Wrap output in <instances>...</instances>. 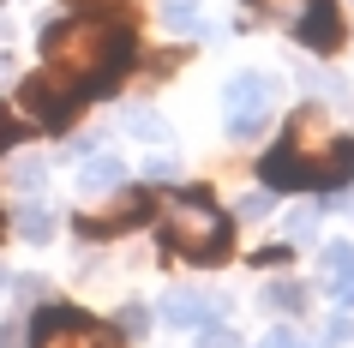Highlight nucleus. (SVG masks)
<instances>
[{
	"instance_id": "obj_1",
	"label": "nucleus",
	"mask_w": 354,
	"mask_h": 348,
	"mask_svg": "<svg viewBox=\"0 0 354 348\" xmlns=\"http://www.w3.org/2000/svg\"><path fill=\"white\" fill-rule=\"evenodd\" d=\"M264 186L270 192H330V186H348L354 181V138L336 132L324 120V109H300L282 132V145L264 150L259 163Z\"/></svg>"
},
{
	"instance_id": "obj_2",
	"label": "nucleus",
	"mask_w": 354,
	"mask_h": 348,
	"mask_svg": "<svg viewBox=\"0 0 354 348\" xmlns=\"http://www.w3.org/2000/svg\"><path fill=\"white\" fill-rule=\"evenodd\" d=\"M132 60H138V42L114 19H66L48 30V73L78 96L120 84Z\"/></svg>"
},
{
	"instance_id": "obj_3",
	"label": "nucleus",
	"mask_w": 354,
	"mask_h": 348,
	"mask_svg": "<svg viewBox=\"0 0 354 348\" xmlns=\"http://www.w3.org/2000/svg\"><path fill=\"white\" fill-rule=\"evenodd\" d=\"M162 240L174 258H187V264H223L234 246V228H228V217L216 210V204L205 199V192H168L162 199Z\"/></svg>"
},
{
	"instance_id": "obj_4",
	"label": "nucleus",
	"mask_w": 354,
	"mask_h": 348,
	"mask_svg": "<svg viewBox=\"0 0 354 348\" xmlns=\"http://www.w3.org/2000/svg\"><path fill=\"white\" fill-rule=\"evenodd\" d=\"M30 348H120V336L78 306H42L30 318Z\"/></svg>"
},
{
	"instance_id": "obj_5",
	"label": "nucleus",
	"mask_w": 354,
	"mask_h": 348,
	"mask_svg": "<svg viewBox=\"0 0 354 348\" xmlns=\"http://www.w3.org/2000/svg\"><path fill=\"white\" fill-rule=\"evenodd\" d=\"M270 96H277V78L270 73H234L223 84V120L234 138H259L264 120H270Z\"/></svg>"
},
{
	"instance_id": "obj_6",
	"label": "nucleus",
	"mask_w": 354,
	"mask_h": 348,
	"mask_svg": "<svg viewBox=\"0 0 354 348\" xmlns=\"http://www.w3.org/2000/svg\"><path fill=\"white\" fill-rule=\"evenodd\" d=\"M78 102H84V96L66 91L55 73H37V78H24V84H19V114H24V120H37L42 132H60L78 114Z\"/></svg>"
},
{
	"instance_id": "obj_7",
	"label": "nucleus",
	"mask_w": 354,
	"mask_h": 348,
	"mask_svg": "<svg viewBox=\"0 0 354 348\" xmlns=\"http://www.w3.org/2000/svg\"><path fill=\"white\" fill-rule=\"evenodd\" d=\"M156 217V199L150 192H127L120 204H109V210H78L73 217V235L78 240H109V235H127V228H138V222Z\"/></svg>"
},
{
	"instance_id": "obj_8",
	"label": "nucleus",
	"mask_w": 354,
	"mask_h": 348,
	"mask_svg": "<svg viewBox=\"0 0 354 348\" xmlns=\"http://www.w3.org/2000/svg\"><path fill=\"white\" fill-rule=\"evenodd\" d=\"M295 37L313 48V55H330V48H342V37H348V24H342V6L336 0H300L295 12Z\"/></svg>"
},
{
	"instance_id": "obj_9",
	"label": "nucleus",
	"mask_w": 354,
	"mask_h": 348,
	"mask_svg": "<svg viewBox=\"0 0 354 348\" xmlns=\"http://www.w3.org/2000/svg\"><path fill=\"white\" fill-rule=\"evenodd\" d=\"M210 312H223V300H205V294H168L162 300L168 324H210Z\"/></svg>"
},
{
	"instance_id": "obj_10",
	"label": "nucleus",
	"mask_w": 354,
	"mask_h": 348,
	"mask_svg": "<svg viewBox=\"0 0 354 348\" xmlns=\"http://www.w3.org/2000/svg\"><path fill=\"white\" fill-rule=\"evenodd\" d=\"M324 271H330V294L342 300V306H354V246L348 240L324 253Z\"/></svg>"
},
{
	"instance_id": "obj_11",
	"label": "nucleus",
	"mask_w": 354,
	"mask_h": 348,
	"mask_svg": "<svg viewBox=\"0 0 354 348\" xmlns=\"http://www.w3.org/2000/svg\"><path fill=\"white\" fill-rule=\"evenodd\" d=\"M78 186L84 192H114V186H127V163L120 156H91L84 174H78Z\"/></svg>"
},
{
	"instance_id": "obj_12",
	"label": "nucleus",
	"mask_w": 354,
	"mask_h": 348,
	"mask_svg": "<svg viewBox=\"0 0 354 348\" xmlns=\"http://www.w3.org/2000/svg\"><path fill=\"white\" fill-rule=\"evenodd\" d=\"M168 30H198V0H156Z\"/></svg>"
},
{
	"instance_id": "obj_13",
	"label": "nucleus",
	"mask_w": 354,
	"mask_h": 348,
	"mask_svg": "<svg viewBox=\"0 0 354 348\" xmlns=\"http://www.w3.org/2000/svg\"><path fill=\"white\" fill-rule=\"evenodd\" d=\"M19 235L48 240V235H55V217H48V210H37V204H24V210H19Z\"/></svg>"
},
{
	"instance_id": "obj_14",
	"label": "nucleus",
	"mask_w": 354,
	"mask_h": 348,
	"mask_svg": "<svg viewBox=\"0 0 354 348\" xmlns=\"http://www.w3.org/2000/svg\"><path fill=\"white\" fill-rule=\"evenodd\" d=\"M192 348H241V336H234V330H228V324H205V330H198V342H192Z\"/></svg>"
},
{
	"instance_id": "obj_15",
	"label": "nucleus",
	"mask_w": 354,
	"mask_h": 348,
	"mask_svg": "<svg viewBox=\"0 0 354 348\" xmlns=\"http://www.w3.org/2000/svg\"><path fill=\"white\" fill-rule=\"evenodd\" d=\"M270 306H282V312H306V294H300L295 282H277V289H270Z\"/></svg>"
},
{
	"instance_id": "obj_16",
	"label": "nucleus",
	"mask_w": 354,
	"mask_h": 348,
	"mask_svg": "<svg viewBox=\"0 0 354 348\" xmlns=\"http://www.w3.org/2000/svg\"><path fill=\"white\" fill-rule=\"evenodd\" d=\"M270 204H277V192H270V186H264V192H246V199H241V217H264Z\"/></svg>"
},
{
	"instance_id": "obj_17",
	"label": "nucleus",
	"mask_w": 354,
	"mask_h": 348,
	"mask_svg": "<svg viewBox=\"0 0 354 348\" xmlns=\"http://www.w3.org/2000/svg\"><path fill=\"white\" fill-rule=\"evenodd\" d=\"M127 127H132V132H145V138H156V145H168V127H156L150 114H127Z\"/></svg>"
},
{
	"instance_id": "obj_18",
	"label": "nucleus",
	"mask_w": 354,
	"mask_h": 348,
	"mask_svg": "<svg viewBox=\"0 0 354 348\" xmlns=\"http://www.w3.org/2000/svg\"><path fill=\"white\" fill-rule=\"evenodd\" d=\"M24 336H30V324H19V318H6V324H0V348H19Z\"/></svg>"
},
{
	"instance_id": "obj_19",
	"label": "nucleus",
	"mask_w": 354,
	"mask_h": 348,
	"mask_svg": "<svg viewBox=\"0 0 354 348\" xmlns=\"http://www.w3.org/2000/svg\"><path fill=\"white\" fill-rule=\"evenodd\" d=\"M259 348H306V342H300L295 330H270V336H259Z\"/></svg>"
},
{
	"instance_id": "obj_20",
	"label": "nucleus",
	"mask_w": 354,
	"mask_h": 348,
	"mask_svg": "<svg viewBox=\"0 0 354 348\" xmlns=\"http://www.w3.org/2000/svg\"><path fill=\"white\" fill-rule=\"evenodd\" d=\"M42 181H48V168H42V163H19V186H30V192H37Z\"/></svg>"
}]
</instances>
